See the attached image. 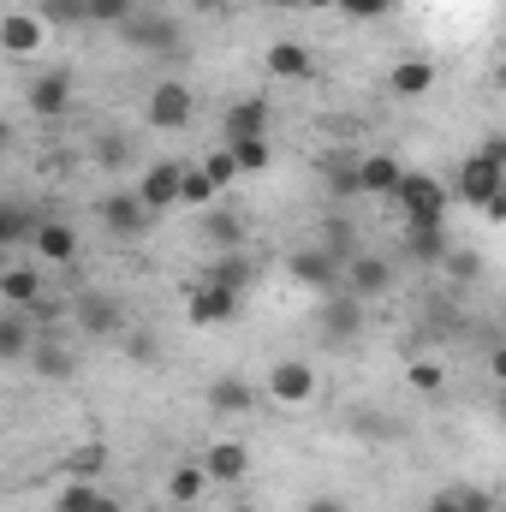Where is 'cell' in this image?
Listing matches in <instances>:
<instances>
[{"label": "cell", "instance_id": "39", "mask_svg": "<svg viewBox=\"0 0 506 512\" xmlns=\"http://www.w3.org/2000/svg\"><path fill=\"white\" fill-rule=\"evenodd\" d=\"M304 512H346V501H334V495H316Z\"/></svg>", "mask_w": 506, "mask_h": 512}, {"label": "cell", "instance_id": "15", "mask_svg": "<svg viewBox=\"0 0 506 512\" xmlns=\"http://www.w3.org/2000/svg\"><path fill=\"white\" fill-rule=\"evenodd\" d=\"M0 298H6L12 310H30V304H42V274H36L30 262L6 268V274H0Z\"/></svg>", "mask_w": 506, "mask_h": 512}, {"label": "cell", "instance_id": "40", "mask_svg": "<svg viewBox=\"0 0 506 512\" xmlns=\"http://www.w3.org/2000/svg\"><path fill=\"white\" fill-rule=\"evenodd\" d=\"M90 512H126V507H120L114 495H96V507H90Z\"/></svg>", "mask_w": 506, "mask_h": 512}, {"label": "cell", "instance_id": "29", "mask_svg": "<svg viewBox=\"0 0 506 512\" xmlns=\"http://www.w3.org/2000/svg\"><path fill=\"white\" fill-rule=\"evenodd\" d=\"M203 179H209V191H227L233 179H239V161L227 155V149H215V155H203V167H197Z\"/></svg>", "mask_w": 506, "mask_h": 512}, {"label": "cell", "instance_id": "27", "mask_svg": "<svg viewBox=\"0 0 506 512\" xmlns=\"http://www.w3.org/2000/svg\"><path fill=\"white\" fill-rule=\"evenodd\" d=\"M203 239H215L221 251H233V245L245 239V227H239V221H233L227 209H203Z\"/></svg>", "mask_w": 506, "mask_h": 512}, {"label": "cell", "instance_id": "38", "mask_svg": "<svg viewBox=\"0 0 506 512\" xmlns=\"http://www.w3.org/2000/svg\"><path fill=\"white\" fill-rule=\"evenodd\" d=\"M447 268H453V280H471V274H477V256L471 251H447Z\"/></svg>", "mask_w": 506, "mask_h": 512}, {"label": "cell", "instance_id": "30", "mask_svg": "<svg viewBox=\"0 0 506 512\" xmlns=\"http://www.w3.org/2000/svg\"><path fill=\"white\" fill-rule=\"evenodd\" d=\"M179 203H191V209H209V203H215L209 179H203L197 167H185V161H179Z\"/></svg>", "mask_w": 506, "mask_h": 512}, {"label": "cell", "instance_id": "9", "mask_svg": "<svg viewBox=\"0 0 506 512\" xmlns=\"http://www.w3.org/2000/svg\"><path fill=\"white\" fill-rule=\"evenodd\" d=\"M137 203H143L149 215L173 209V203H179V161H149V173H143V185H137Z\"/></svg>", "mask_w": 506, "mask_h": 512}, {"label": "cell", "instance_id": "10", "mask_svg": "<svg viewBox=\"0 0 506 512\" xmlns=\"http://www.w3.org/2000/svg\"><path fill=\"white\" fill-rule=\"evenodd\" d=\"M316 322H322V334H328V340H352V334L364 328V304H358V298L328 292V298L316 304Z\"/></svg>", "mask_w": 506, "mask_h": 512}, {"label": "cell", "instance_id": "5", "mask_svg": "<svg viewBox=\"0 0 506 512\" xmlns=\"http://www.w3.org/2000/svg\"><path fill=\"white\" fill-rule=\"evenodd\" d=\"M120 36H126L131 48H149V54H173L179 48V24L161 18V12H131L126 24H120Z\"/></svg>", "mask_w": 506, "mask_h": 512}, {"label": "cell", "instance_id": "4", "mask_svg": "<svg viewBox=\"0 0 506 512\" xmlns=\"http://www.w3.org/2000/svg\"><path fill=\"white\" fill-rule=\"evenodd\" d=\"M274 405H310L316 399V364H304V358H280L274 370H268V387H262Z\"/></svg>", "mask_w": 506, "mask_h": 512}, {"label": "cell", "instance_id": "36", "mask_svg": "<svg viewBox=\"0 0 506 512\" xmlns=\"http://www.w3.org/2000/svg\"><path fill=\"white\" fill-rule=\"evenodd\" d=\"M411 387L417 393H441V370L435 364H411Z\"/></svg>", "mask_w": 506, "mask_h": 512}, {"label": "cell", "instance_id": "42", "mask_svg": "<svg viewBox=\"0 0 506 512\" xmlns=\"http://www.w3.org/2000/svg\"><path fill=\"white\" fill-rule=\"evenodd\" d=\"M268 6H298V0H268Z\"/></svg>", "mask_w": 506, "mask_h": 512}, {"label": "cell", "instance_id": "3", "mask_svg": "<svg viewBox=\"0 0 506 512\" xmlns=\"http://www.w3.org/2000/svg\"><path fill=\"white\" fill-rule=\"evenodd\" d=\"M191 114H197V96H191V84L167 78V84H155V90H149V108H143V120H149L155 131L191 126Z\"/></svg>", "mask_w": 506, "mask_h": 512}, {"label": "cell", "instance_id": "19", "mask_svg": "<svg viewBox=\"0 0 506 512\" xmlns=\"http://www.w3.org/2000/svg\"><path fill=\"white\" fill-rule=\"evenodd\" d=\"M30 310H6L0 316V364H18V358H30Z\"/></svg>", "mask_w": 506, "mask_h": 512}, {"label": "cell", "instance_id": "11", "mask_svg": "<svg viewBox=\"0 0 506 512\" xmlns=\"http://www.w3.org/2000/svg\"><path fill=\"white\" fill-rule=\"evenodd\" d=\"M245 471H251V459H245V447H239V441H215V447L203 453V477H209V483H221V489L245 483Z\"/></svg>", "mask_w": 506, "mask_h": 512}, {"label": "cell", "instance_id": "26", "mask_svg": "<svg viewBox=\"0 0 506 512\" xmlns=\"http://www.w3.org/2000/svg\"><path fill=\"white\" fill-rule=\"evenodd\" d=\"M405 251H411V262H441L447 256V233L441 227H405Z\"/></svg>", "mask_w": 506, "mask_h": 512}, {"label": "cell", "instance_id": "6", "mask_svg": "<svg viewBox=\"0 0 506 512\" xmlns=\"http://www.w3.org/2000/svg\"><path fill=\"white\" fill-rule=\"evenodd\" d=\"M30 114L36 120H60L66 108H72V72H42V78H30Z\"/></svg>", "mask_w": 506, "mask_h": 512}, {"label": "cell", "instance_id": "2", "mask_svg": "<svg viewBox=\"0 0 506 512\" xmlns=\"http://www.w3.org/2000/svg\"><path fill=\"white\" fill-rule=\"evenodd\" d=\"M501 143H483L465 167H459V203H471V209H483L495 191H501Z\"/></svg>", "mask_w": 506, "mask_h": 512}, {"label": "cell", "instance_id": "37", "mask_svg": "<svg viewBox=\"0 0 506 512\" xmlns=\"http://www.w3.org/2000/svg\"><path fill=\"white\" fill-rule=\"evenodd\" d=\"M102 447H84V453H72V477H90V471H102Z\"/></svg>", "mask_w": 506, "mask_h": 512}, {"label": "cell", "instance_id": "28", "mask_svg": "<svg viewBox=\"0 0 506 512\" xmlns=\"http://www.w3.org/2000/svg\"><path fill=\"white\" fill-rule=\"evenodd\" d=\"M227 155L239 161V173H262V167L274 161V149H268V137H239V143H227Z\"/></svg>", "mask_w": 506, "mask_h": 512}, {"label": "cell", "instance_id": "32", "mask_svg": "<svg viewBox=\"0 0 506 512\" xmlns=\"http://www.w3.org/2000/svg\"><path fill=\"white\" fill-rule=\"evenodd\" d=\"M96 495H102V489L78 477V483H66V489H60V501H54V512H90V507H96Z\"/></svg>", "mask_w": 506, "mask_h": 512}, {"label": "cell", "instance_id": "16", "mask_svg": "<svg viewBox=\"0 0 506 512\" xmlns=\"http://www.w3.org/2000/svg\"><path fill=\"white\" fill-rule=\"evenodd\" d=\"M30 251L48 256V262H72V256H78V233H72L66 221H42V227L30 233Z\"/></svg>", "mask_w": 506, "mask_h": 512}, {"label": "cell", "instance_id": "12", "mask_svg": "<svg viewBox=\"0 0 506 512\" xmlns=\"http://www.w3.org/2000/svg\"><path fill=\"white\" fill-rule=\"evenodd\" d=\"M352 173H358V191L364 197H393V185H399L405 167H399V155H364Z\"/></svg>", "mask_w": 506, "mask_h": 512}, {"label": "cell", "instance_id": "22", "mask_svg": "<svg viewBox=\"0 0 506 512\" xmlns=\"http://www.w3.org/2000/svg\"><path fill=\"white\" fill-rule=\"evenodd\" d=\"M209 405H215V411H227V417H233V411H251V405H256V387L239 382V376H221V382L209 387Z\"/></svg>", "mask_w": 506, "mask_h": 512}, {"label": "cell", "instance_id": "13", "mask_svg": "<svg viewBox=\"0 0 506 512\" xmlns=\"http://www.w3.org/2000/svg\"><path fill=\"white\" fill-rule=\"evenodd\" d=\"M268 72L286 78V84H304V78L316 72V60H310L304 42H268Z\"/></svg>", "mask_w": 506, "mask_h": 512}, {"label": "cell", "instance_id": "8", "mask_svg": "<svg viewBox=\"0 0 506 512\" xmlns=\"http://www.w3.org/2000/svg\"><path fill=\"white\" fill-rule=\"evenodd\" d=\"M42 18L36 12H6L0 18V54H12V60H30L36 48H42Z\"/></svg>", "mask_w": 506, "mask_h": 512}, {"label": "cell", "instance_id": "20", "mask_svg": "<svg viewBox=\"0 0 506 512\" xmlns=\"http://www.w3.org/2000/svg\"><path fill=\"white\" fill-rule=\"evenodd\" d=\"M239 137H268V102H239V108H227V143H239Z\"/></svg>", "mask_w": 506, "mask_h": 512}, {"label": "cell", "instance_id": "18", "mask_svg": "<svg viewBox=\"0 0 506 512\" xmlns=\"http://www.w3.org/2000/svg\"><path fill=\"white\" fill-rule=\"evenodd\" d=\"M102 221H108V233L131 239V233H143V227H149V209L137 203V191H126V197H108V203H102Z\"/></svg>", "mask_w": 506, "mask_h": 512}, {"label": "cell", "instance_id": "23", "mask_svg": "<svg viewBox=\"0 0 506 512\" xmlns=\"http://www.w3.org/2000/svg\"><path fill=\"white\" fill-rule=\"evenodd\" d=\"M387 84H393V96H423V90L435 84V66H429V60H399Z\"/></svg>", "mask_w": 506, "mask_h": 512}, {"label": "cell", "instance_id": "24", "mask_svg": "<svg viewBox=\"0 0 506 512\" xmlns=\"http://www.w3.org/2000/svg\"><path fill=\"white\" fill-rule=\"evenodd\" d=\"M292 274H298L304 286H322V292H334V256H328V251L292 256Z\"/></svg>", "mask_w": 506, "mask_h": 512}, {"label": "cell", "instance_id": "17", "mask_svg": "<svg viewBox=\"0 0 506 512\" xmlns=\"http://www.w3.org/2000/svg\"><path fill=\"white\" fill-rule=\"evenodd\" d=\"M387 286H393V262H387V256H358V262H352V292H358V304L381 298Z\"/></svg>", "mask_w": 506, "mask_h": 512}, {"label": "cell", "instance_id": "25", "mask_svg": "<svg viewBox=\"0 0 506 512\" xmlns=\"http://www.w3.org/2000/svg\"><path fill=\"white\" fill-rule=\"evenodd\" d=\"M203 489H209L203 465H179V471L167 477V495H173V507H191V501H203Z\"/></svg>", "mask_w": 506, "mask_h": 512}, {"label": "cell", "instance_id": "21", "mask_svg": "<svg viewBox=\"0 0 506 512\" xmlns=\"http://www.w3.org/2000/svg\"><path fill=\"white\" fill-rule=\"evenodd\" d=\"M72 316H78V328H84V334H120V310H114L108 298H78V310H72Z\"/></svg>", "mask_w": 506, "mask_h": 512}, {"label": "cell", "instance_id": "34", "mask_svg": "<svg viewBox=\"0 0 506 512\" xmlns=\"http://www.w3.org/2000/svg\"><path fill=\"white\" fill-rule=\"evenodd\" d=\"M96 155H102V167H126V161H131V143L120 137V131H108V137L96 143Z\"/></svg>", "mask_w": 506, "mask_h": 512}, {"label": "cell", "instance_id": "44", "mask_svg": "<svg viewBox=\"0 0 506 512\" xmlns=\"http://www.w3.org/2000/svg\"><path fill=\"white\" fill-rule=\"evenodd\" d=\"M239 512H245V507H239Z\"/></svg>", "mask_w": 506, "mask_h": 512}, {"label": "cell", "instance_id": "43", "mask_svg": "<svg viewBox=\"0 0 506 512\" xmlns=\"http://www.w3.org/2000/svg\"><path fill=\"white\" fill-rule=\"evenodd\" d=\"M0 143H6V126H0Z\"/></svg>", "mask_w": 506, "mask_h": 512}, {"label": "cell", "instance_id": "14", "mask_svg": "<svg viewBox=\"0 0 506 512\" xmlns=\"http://www.w3.org/2000/svg\"><path fill=\"white\" fill-rule=\"evenodd\" d=\"M30 370L48 382H66V376H78V352H66L60 340H30Z\"/></svg>", "mask_w": 506, "mask_h": 512}, {"label": "cell", "instance_id": "7", "mask_svg": "<svg viewBox=\"0 0 506 512\" xmlns=\"http://www.w3.org/2000/svg\"><path fill=\"white\" fill-rule=\"evenodd\" d=\"M233 316H239V292H233V286L203 280V286L191 292V322H197V328H215V322H233Z\"/></svg>", "mask_w": 506, "mask_h": 512}, {"label": "cell", "instance_id": "35", "mask_svg": "<svg viewBox=\"0 0 506 512\" xmlns=\"http://www.w3.org/2000/svg\"><path fill=\"white\" fill-rule=\"evenodd\" d=\"M334 6H340L346 18H387V6H393V0H334Z\"/></svg>", "mask_w": 506, "mask_h": 512}, {"label": "cell", "instance_id": "31", "mask_svg": "<svg viewBox=\"0 0 506 512\" xmlns=\"http://www.w3.org/2000/svg\"><path fill=\"white\" fill-rule=\"evenodd\" d=\"M137 0H84V24H126Z\"/></svg>", "mask_w": 506, "mask_h": 512}, {"label": "cell", "instance_id": "33", "mask_svg": "<svg viewBox=\"0 0 506 512\" xmlns=\"http://www.w3.org/2000/svg\"><path fill=\"white\" fill-rule=\"evenodd\" d=\"M36 18H42V24H48V18H54V24H84V0H42Z\"/></svg>", "mask_w": 506, "mask_h": 512}, {"label": "cell", "instance_id": "41", "mask_svg": "<svg viewBox=\"0 0 506 512\" xmlns=\"http://www.w3.org/2000/svg\"><path fill=\"white\" fill-rule=\"evenodd\" d=\"M298 6H310V12H328V6H334V0H298Z\"/></svg>", "mask_w": 506, "mask_h": 512}, {"label": "cell", "instance_id": "1", "mask_svg": "<svg viewBox=\"0 0 506 512\" xmlns=\"http://www.w3.org/2000/svg\"><path fill=\"white\" fill-rule=\"evenodd\" d=\"M393 197L405 209V227H441V215H447V191L429 173H399Z\"/></svg>", "mask_w": 506, "mask_h": 512}]
</instances>
